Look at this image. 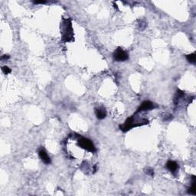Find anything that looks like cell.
<instances>
[{
	"label": "cell",
	"mask_w": 196,
	"mask_h": 196,
	"mask_svg": "<svg viewBox=\"0 0 196 196\" xmlns=\"http://www.w3.org/2000/svg\"><path fill=\"white\" fill-rule=\"evenodd\" d=\"M35 4H44L46 3L45 1H41V2H38V1H35V2H33Z\"/></svg>",
	"instance_id": "5bb4252c"
},
{
	"label": "cell",
	"mask_w": 196,
	"mask_h": 196,
	"mask_svg": "<svg viewBox=\"0 0 196 196\" xmlns=\"http://www.w3.org/2000/svg\"><path fill=\"white\" fill-rule=\"evenodd\" d=\"M95 114L97 119L103 120L107 117V111L104 108H96L95 109Z\"/></svg>",
	"instance_id": "ba28073f"
},
{
	"label": "cell",
	"mask_w": 196,
	"mask_h": 196,
	"mask_svg": "<svg viewBox=\"0 0 196 196\" xmlns=\"http://www.w3.org/2000/svg\"><path fill=\"white\" fill-rule=\"evenodd\" d=\"M38 155L39 157L41 158V159L42 160V162L44 163H45V164H50L51 163V159L47 156V152H46V151L44 149H40L38 152Z\"/></svg>",
	"instance_id": "8992f818"
},
{
	"label": "cell",
	"mask_w": 196,
	"mask_h": 196,
	"mask_svg": "<svg viewBox=\"0 0 196 196\" xmlns=\"http://www.w3.org/2000/svg\"><path fill=\"white\" fill-rule=\"evenodd\" d=\"M139 126H142V124H139V123H136L135 120H134V117H129V118L126 120L125 124H124V125L120 126V128L123 132H127L128 130H131V129L133 128V127H139Z\"/></svg>",
	"instance_id": "3957f363"
},
{
	"label": "cell",
	"mask_w": 196,
	"mask_h": 196,
	"mask_svg": "<svg viewBox=\"0 0 196 196\" xmlns=\"http://www.w3.org/2000/svg\"><path fill=\"white\" fill-rule=\"evenodd\" d=\"M156 106L155 105V103H153L152 102L149 101V100H145V101L142 102V104L140 105V107H139L137 110L136 113H139V112L142 111H147V110H152V109L156 108Z\"/></svg>",
	"instance_id": "5b68a950"
},
{
	"label": "cell",
	"mask_w": 196,
	"mask_h": 196,
	"mask_svg": "<svg viewBox=\"0 0 196 196\" xmlns=\"http://www.w3.org/2000/svg\"><path fill=\"white\" fill-rule=\"evenodd\" d=\"M2 72L4 73V74H5V75H8V74L11 73V69L8 66H3V67H2Z\"/></svg>",
	"instance_id": "8fae6325"
},
{
	"label": "cell",
	"mask_w": 196,
	"mask_h": 196,
	"mask_svg": "<svg viewBox=\"0 0 196 196\" xmlns=\"http://www.w3.org/2000/svg\"><path fill=\"white\" fill-rule=\"evenodd\" d=\"M166 168L170 171L171 173H173V174H175V173L177 172L178 169H179V166H178L177 163H176V162H174V161L169 160L168 161L167 163H166Z\"/></svg>",
	"instance_id": "52a82bcc"
},
{
	"label": "cell",
	"mask_w": 196,
	"mask_h": 196,
	"mask_svg": "<svg viewBox=\"0 0 196 196\" xmlns=\"http://www.w3.org/2000/svg\"><path fill=\"white\" fill-rule=\"evenodd\" d=\"M78 145L79 147H81V148H82V149L88 151V152H94L96 151V148H95L92 141L87 138H84V137H81V138H80L78 139Z\"/></svg>",
	"instance_id": "7a4b0ae2"
},
{
	"label": "cell",
	"mask_w": 196,
	"mask_h": 196,
	"mask_svg": "<svg viewBox=\"0 0 196 196\" xmlns=\"http://www.w3.org/2000/svg\"><path fill=\"white\" fill-rule=\"evenodd\" d=\"M129 58L128 54L124 50L118 47L113 52V59L116 61H125Z\"/></svg>",
	"instance_id": "277c9868"
},
{
	"label": "cell",
	"mask_w": 196,
	"mask_h": 196,
	"mask_svg": "<svg viewBox=\"0 0 196 196\" xmlns=\"http://www.w3.org/2000/svg\"><path fill=\"white\" fill-rule=\"evenodd\" d=\"M61 32L62 33L63 41H64L65 42L73 41L74 32H73L71 19H63V22L61 23Z\"/></svg>",
	"instance_id": "6da1fadb"
},
{
	"label": "cell",
	"mask_w": 196,
	"mask_h": 196,
	"mask_svg": "<svg viewBox=\"0 0 196 196\" xmlns=\"http://www.w3.org/2000/svg\"><path fill=\"white\" fill-rule=\"evenodd\" d=\"M195 53H192V54H188L186 55V58H187L188 61L191 64H195Z\"/></svg>",
	"instance_id": "30bf717a"
},
{
	"label": "cell",
	"mask_w": 196,
	"mask_h": 196,
	"mask_svg": "<svg viewBox=\"0 0 196 196\" xmlns=\"http://www.w3.org/2000/svg\"><path fill=\"white\" fill-rule=\"evenodd\" d=\"M9 58H10V57H9V55H8V54H5V55H2V57H1V59L7 60V59H9Z\"/></svg>",
	"instance_id": "4fadbf2b"
},
{
	"label": "cell",
	"mask_w": 196,
	"mask_h": 196,
	"mask_svg": "<svg viewBox=\"0 0 196 196\" xmlns=\"http://www.w3.org/2000/svg\"><path fill=\"white\" fill-rule=\"evenodd\" d=\"M192 182H191V188H189V189L188 191V192L191 194H196V181H195V176H192Z\"/></svg>",
	"instance_id": "9c48e42d"
},
{
	"label": "cell",
	"mask_w": 196,
	"mask_h": 196,
	"mask_svg": "<svg viewBox=\"0 0 196 196\" xmlns=\"http://www.w3.org/2000/svg\"><path fill=\"white\" fill-rule=\"evenodd\" d=\"M145 173H146L147 175H149V176H154V171L153 169H147L146 170H145Z\"/></svg>",
	"instance_id": "7c38bea8"
}]
</instances>
